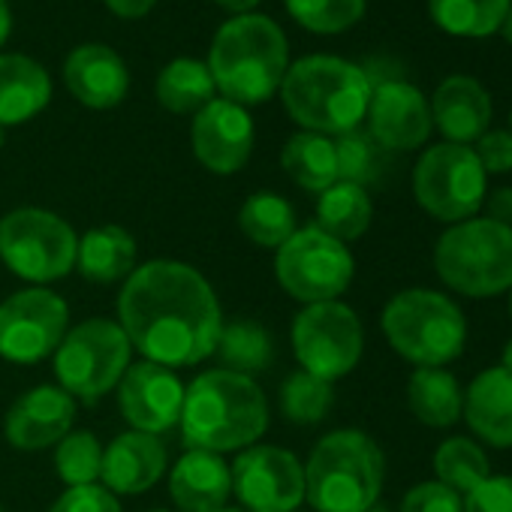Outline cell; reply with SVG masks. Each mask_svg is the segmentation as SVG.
Instances as JSON below:
<instances>
[{"label":"cell","instance_id":"cell-1","mask_svg":"<svg viewBox=\"0 0 512 512\" xmlns=\"http://www.w3.org/2000/svg\"><path fill=\"white\" fill-rule=\"evenodd\" d=\"M118 326L130 347L163 368H187L217 353L223 332L211 284L184 263L151 260L124 281Z\"/></svg>","mask_w":512,"mask_h":512},{"label":"cell","instance_id":"cell-2","mask_svg":"<svg viewBox=\"0 0 512 512\" xmlns=\"http://www.w3.org/2000/svg\"><path fill=\"white\" fill-rule=\"evenodd\" d=\"M181 434L190 449L232 452L256 443L269 428V404L253 377L214 368L184 389Z\"/></svg>","mask_w":512,"mask_h":512},{"label":"cell","instance_id":"cell-3","mask_svg":"<svg viewBox=\"0 0 512 512\" xmlns=\"http://www.w3.org/2000/svg\"><path fill=\"white\" fill-rule=\"evenodd\" d=\"M208 70L223 100L238 106H260L290 70V46L278 22L244 13L220 25L208 52Z\"/></svg>","mask_w":512,"mask_h":512},{"label":"cell","instance_id":"cell-4","mask_svg":"<svg viewBox=\"0 0 512 512\" xmlns=\"http://www.w3.org/2000/svg\"><path fill=\"white\" fill-rule=\"evenodd\" d=\"M374 82L371 76L335 55H308L290 64L281 82L287 115L308 133L341 136L368 115Z\"/></svg>","mask_w":512,"mask_h":512},{"label":"cell","instance_id":"cell-5","mask_svg":"<svg viewBox=\"0 0 512 512\" xmlns=\"http://www.w3.org/2000/svg\"><path fill=\"white\" fill-rule=\"evenodd\" d=\"M383 452L356 428L326 434L305 467V497L317 512H365L380 500Z\"/></svg>","mask_w":512,"mask_h":512},{"label":"cell","instance_id":"cell-6","mask_svg":"<svg viewBox=\"0 0 512 512\" xmlns=\"http://www.w3.org/2000/svg\"><path fill=\"white\" fill-rule=\"evenodd\" d=\"M440 281L470 299H491L512 290V226L488 217L452 223L434 247Z\"/></svg>","mask_w":512,"mask_h":512},{"label":"cell","instance_id":"cell-7","mask_svg":"<svg viewBox=\"0 0 512 512\" xmlns=\"http://www.w3.org/2000/svg\"><path fill=\"white\" fill-rule=\"evenodd\" d=\"M383 335L395 353L419 368H440L461 356L467 323L461 308L434 290H404L383 308Z\"/></svg>","mask_w":512,"mask_h":512},{"label":"cell","instance_id":"cell-8","mask_svg":"<svg viewBox=\"0 0 512 512\" xmlns=\"http://www.w3.org/2000/svg\"><path fill=\"white\" fill-rule=\"evenodd\" d=\"M79 238L46 208H16L0 220V260L31 284L61 281L76 269Z\"/></svg>","mask_w":512,"mask_h":512},{"label":"cell","instance_id":"cell-9","mask_svg":"<svg viewBox=\"0 0 512 512\" xmlns=\"http://www.w3.org/2000/svg\"><path fill=\"white\" fill-rule=\"evenodd\" d=\"M130 341L112 320H85L70 329L55 350V374L67 395L97 401L118 389L130 368Z\"/></svg>","mask_w":512,"mask_h":512},{"label":"cell","instance_id":"cell-10","mask_svg":"<svg viewBox=\"0 0 512 512\" xmlns=\"http://www.w3.org/2000/svg\"><path fill=\"white\" fill-rule=\"evenodd\" d=\"M485 169L470 145L440 142L413 169L416 202L443 223L470 220L485 202Z\"/></svg>","mask_w":512,"mask_h":512},{"label":"cell","instance_id":"cell-11","mask_svg":"<svg viewBox=\"0 0 512 512\" xmlns=\"http://www.w3.org/2000/svg\"><path fill=\"white\" fill-rule=\"evenodd\" d=\"M275 272L281 287L293 299L305 305H317V302H335L350 287L356 263L344 241L326 235L317 226H305L296 229L278 247Z\"/></svg>","mask_w":512,"mask_h":512},{"label":"cell","instance_id":"cell-12","mask_svg":"<svg viewBox=\"0 0 512 512\" xmlns=\"http://www.w3.org/2000/svg\"><path fill=\"white\" fill-rule=\"evenodd\" d=\"M362 347V323L356 311L338 299L308 305L293 323V350L299 365L326 383L347 377L359 365Z\"/></svg>","mask_w":512,"mask_h":512},{"label":"cell","instance_id":"cell-13","mask_svg":"<svg viewBox=\"0 0 512 512\" xmlns=\"http://www.w3.org/2000/svg\"><path fill=\"white\" fill-rule=\"evenodd\" d=\"M70 323L67 302L43 287L13 293L0 302V356L16 365H34L49 359Z\"/></svg>","mask_w":512,"mask_h":512},{"label":"cell","instance_id":"cell-14","mask_svg":"<svg viewBox=\"0 0 512 512\" xmlns=\"http://www.w3.org/2000/svg\"><path fill=\"white\" fill-rule=\"evenodd\" d=\"M229 473L232 491L250 512H293L305 500V467L281 446L244 449Z\"/></svg>","mask_w":512,"mask_h":512},{"label":"cell","instance_id":"cell-15","mask_svg":"<svg viewBox=\"0 0 512 512\" xmlns=\"http://www.w3.org/2000/svg\"><path fill=\"white\" fill-rule=\"evenodd\" d=\"M118 407L124 419L145 434H163L181 419L184 383L172 368L157 362L130 365L118 383Z\"/></svg>","mask_w":512,"mask_h":512},{"label":"cell","instance_id":"cell-16","mask_svg":"<svg viewBox=\"0 0 512 512\" xmlns=\"http://www.w3.org/2000/svg\"><path fill=\"white\" fill-rule=\"evenodd\" d=\"M431 106L425 94L401 79L374 85L368 103V133L386 151H413L431 136Z\"/></svg>","mask_w":512,"mask_h":512},{"label":"cell","instance_id":"cell-17","mask_svg":"<svg viewBox=\"0 0 512 512\" xmlns=\"http://www.w3.org/2000/svg\"><path fill=\"white\" fill-rule=\"evenodd\" d=\"M190 145L196 160L217 175L238 172L253 151V118L244 106L211 100L193 115Z\"/></svg>","mask_w":512,"mask_h":512},{"label":"cell","instance_id":"cell-18","mask_svg":"<svg viewBox=\"0 0 512 512\" xmlns=\"http://www.w3.org/2000/svg\"><path fill=\"white\" fill-rule=\"evenodd\" d=\"M76 422V398L61 386H37L22 395L7 413V440L16 449L40 452L61 443Z\"/></svg>","mask_w":512,"mask_h":512},{"label":"cell","instance_id":"cell-19","mask_svg":"<svg viewBox=\"0 0 512 512\" xmlns=\"http://www.w3.org/2000/svg\"><path fill=\"white\" fill-rule=\"evenodd\" d=\"M64 82L82 106L115 109L130 91V70L115 49L88 43L67 55Z\"/></svg>","mask_w":512,"mask_h":512},{"label":"cell","instance_id":"cell-20","mask_svg":"<svg viewBox=\"0 0 512 512\" xmlns=\"http://www.w3.org/2000/svg\"><path fill=\"white\" fill-rule=\"evenodd\" d=\"M166 470V446L157 434L127 431L103 449V482L112 494H142Z\"/></svg>","mask_w":512,"mask_h":512},{"label":"cell","instance_id":"cell-21","mask_svg":"<svg viewBox=\"0 0 512 512\" xmlns=\"http://www.w3.org/2000/svg\"><path fill=\"white\" fill-rule=\"evenodd\" d=\"M431 121L446 142H476L491 124V97L470 76H449L437 85L431 100Z\"/></svg>","mask_w":512,"mask_h":512},{"label":"cell","instance_id":"cell-22","mask_svg":"<svg viewBox=\"0 0 512 512\" xmlns=\"http://www.w3.org/2000/svg\"><path fill=\"white\" fill-rule=\"evenodd\" d=\"M461 416L488 446H512V374L506 368L482 371L464 392Z\"/></svg>","mask_w":512,"mask_h":512},{"label":"cell","instance_id":"cell-23","mask_svg":"<svg viewBox=\"0 0 512 512\" xmlns=\"http://www.w3.org/2000/svg\"><path fill=\"white\" fill-rule=\"evenodd\" d=\"M169 494L181 512H220L232 494V473L220 455L190 449L172 470Z\"/></svg>","mask_w":512,"mask_h":512},{"label":"cell","instance_id":"cell-24","mask_svg":"<svg viewBox=\"0 0 512 512\" xmlns=\"http://www.w3.org/2000/svg\"><path fill=\"white\" fill-rule=\"evenodd\" d=\"M52 100V79L28 55H0V127L37 118Z\"/></svg>","mask_w":512,"mask_h":512},{"label":"cell","instance_id":"cell-25","mask_svg":"<svg viewBox=\"0 0 512 512\" xmlns=\"http://www.w3.org/2000/svg\"><path fill=\"white\" fill-rule=\"evenodd\" d=\"M76 266L94 284L127 281L136 269V238L115 223L94 226L79 238Z\"/></svg>","mask_w":512,"mask_h":512},{"label":"cell","instance_id":"cell-26","mask_svg":"<svg viewBox=\"0 0 512 512\" xmlns=\"http://www.w3.org/2000/svg\"><path fill=\"white\" fill-rule=\"evenodd\" d=\"M407 404L428 428H449L461 419L464 392L443 368H416L407 383Z\"/></svg>","mask_w":512,"mask_h":512},{"label":"cell","instance_id":"cell-27","mask_svg":"<svg viewBox=\"0 0 512 512\" xmlns=\"http://www.w3.org/2000/svg\"><path fill=\"white\" fill-rule=\"evenodd\" d=\"M284 172L305 190L323 193L338 181V157L335 142L323 133H296L281 151Z\"/></svg>","mask_w":512,"mask_h":512},{"label":"cell","instance_id":"cell-28","mask_svg":"<svg viewBox=\"0 0 512 512\" xmlns=\"http://www.w3.org/2000/svg\"><path fill=\"white\" fill-rule=\"evenodd\" d=\"M371 217H374V205L368 190L359 184L335 181L329 190L320 193L314 226L338 241H356L359 235L368 232Z\"/></svg>","mask_w":512,"mask_h":512},{"label":"cell","instance_id":"cell-29","mask_svg":"<svg viewBox=\"0 0 512 512\" xmlns=\"http://www.w3.org/2000/svg\"><path fill=\"white\" fill-rule=\"evenodd\" d=\"M214 91L208 64L196 58H175L157 76V100L175 115H196L214 100Z\"/></svg>","mask_w":512,"mask_h":512},{"label":"cell","instance_id":"cell-30","mask_svg":"<svg viewBox=\"0 0 512 512\" xmlns=\"http://www.w3.org/2000/svg\"><path fill=\"white\" fill-rule=\"evenodd\" d=\"M512 0H428L434 25L452 37L482 40L500 31Z\"/></svg>","mask_w":512,"mask_h":512},{"label":"cell","instance_id":"cell-31","mask_svg":"<svg viewBox=\"0 0 512 512\" xmlns=\"http://www.w3.org/2000/svg\"><path fill=\"white\" fill-rule=\"evenodd\" d=\"M238 226L253 244L278 250L296 232V211L284 196L260 190L244 199L238 211Z\"/></svg>","mask_w":512,"mask_h":512},{"label":"cell","instance_id":"cell-32","mask_svg":"<svg viewBox=\"0 0 512 512\" xmlns=\"http://www.w3.org/2000/svg\"><path fill=\"white\" fill-rule=\"evenodd\" d=\"M437 482L449 485L458 494H470L491 476L488 455L467 437H449L434 452Z\"/></svg>","mask_w":512,"mask_h":512},{"label":"cell","instance_id":"cell-33","mask_svg":"<svg viewBox=\"0 0 512 512\" xmlns=\"http://www.w3.org/2000/svg\"><path fill=\"white\" fill-rule=\"evenodd\" d=\"M217 353L223 356L229 371L250 377L253 371H263L272 362V335L256 323H232L223 326Z\"/></svg>","mask_w":512,"mask_h":512},{"label":"cell","instance_id":"cell-34","mask_svg":"<svg viewBox=\"0 0 512 512\" xmlns=\"http://www.w3.org/2000/svg\"><path fill=\"white\" fill-rule=\"evenodd\" d=\"M332 401H335V392H332V383L308 374V371H299L293 377L284 380L281 386V410L290 422L296 425H317L326 419V413L332 410Z\"/></svg>","mask_w":512,"mask_h":512},{"label":"cell","instance_id":"cell-35","mask_svg":"<svg viewBox=\"0 0 512 512\" xmlns=\"http://www.w3.org/2000/svg\"><path fill=\"white\" fill-rule=\"evenodd\" d=\"M287 13L314 34H344L362 22L368 0H284Z\"/></svg>","mask_w":512,"mask_h":512},{"label":"cell","instance_id":"cell-36","mask_svg":"<svg viewBox=\"0 0 512 512\" xmlns=\"http://www.w3.org/2000/svg\"><path fill=\"white\" fill-rule=\"evenodd\" d=\"M58 476L76 488V485H97L103 473V446L91 431H70L55 452Z\"/></svg>","mask_w":512,"mask_h":512},{"label":"cell","instance_id":"cell-37","mask_svg":"<svg viewBox=\"0 0 512 512\" xmlns=\"http://www.w3.org/2000/svg\"><path fill=\"white\" fill-rule=\"evenodd\" d=\"M335 157H338V181L359 184V187L377 181L383 166L380 145L371 139V133H359V130L341 133L335 139Z\"/></svg>","mask_w":512,"mask_h":512},{"label":"cell","instance_id":"cell-38","mask_svg":"<svg viewBox=\"0 0 512 512\" xmlns=\"http://www.w3.org/2000/svg\"><path fill=\"white\" fill-rule=\"evenodd\" d=\"M398 512H464V500L443 482H419L404 494Z\"/></svg>","mask_w":512,"mask_h":512},{"label":"cell","instance_id":"cell-39","mask_svg":"<svg viewBox=\"0 0 512 512\" xmlns=\"http://www.w3.org/2000/svg\"><path fill=\"white\" fill-rule=\"evenodd\" d=\"M49 512H121V506L103 485H76L67 488Z\"/></svg>","mask_w":512,"mask_h":512},{"label":"cell","instance_id":"cell-40","mask_svg":"<svg viewBox=\"0 0 512 512\" xmlns=\"http://www.w3.org/2000/svg\"><path fill=\"white\" fill-rule=\"evenodd\" d=\"M464 512H512V476H488L464 497Z\"/></svg>","mask_w":512,"mask_h":512},{"label":"cell","instance_id":"cell-41","mask_svg":"<svg viewBox=\"0 0 512 512\" xmlns=\"http://www.w3.org/2000/svg\"><path fill=\"white\" fill-rule=\"evenodd\" d=\"M476 157L488 172L494 175H506L512 172V133L509 130H485L479 139H476Z\"/></svg>","mask_w":512,"mask_h":512},{"label":"cell","instance_id":"cell-42","mask_svg":"<svg viewBox=\"0 0 512 512\" xmlns=\"http://www.w3.org/2000/svg\"><path fill=\"white\" fill-rule=\"evenodd\" d=\"M485 211H488V220L512 226V187H497L485 193Z\"/></svg>","mask_w":512,"mask_h":512},{"label":"cell","instance_id":"cell-43","mask_svg":"<svg viewBox=\"0 0 512 512\" xmlns=\"http://www.w3.org/2000/svg\"><path fill=\"white\" fill-rule=\"evenodd\" d=\"M154 4H157V0H106V7H109L118 19H127V22L148 16V13L154 10Z\"/></svg>","mask_w":512,"mask_h":512},{"label":"cell","instance_id":"cell-44","mask_svg":"<svg viewBox=\"0 0 512 512\" xmlns=\"http://www.w3.org/2000/svg\"><path fill=\"white\" fill-rule=\"evenodd\" d=\"M13 31V10H10V0H0V46L10 40Z\"/></svg>","mask_w":512,"mask_h":512},{"label":"cell","instance_id":"cell-45","mask_svg":"<svg viewBox=\"0 0 512 512\" xmlns=\"http://www.w3.org/2000/svg\"><path fill=\"white\" fill-rule=\"evenodd\" d=\"M217 7H223V10H229V13H238V16H244V13H250L260 0H214Z\"/></svg>","mask_w":512,"mask_h":512},{"label":"cell","instance_id":"cell-46","mask_svg":"<svg viewBox=\"0 0 512 512\" xmlns=\"http://www.w3.org/2000/svg\"><path fill=\"white\" fill-rule=\"evenodd\" d=\"M500 34H503V40L512 46V10L506 13V19H503V25H500Z\"/></svg>","mask_w":512,"mask_h":512},{"label":"cell","instance_id":"cell-47","mask_svg":"<svg viewBox=\"0 0 512 512\" xmlns=\"http://www.w3.org/2000/svg\"><path fill=\"white\" fill-rule=\"evenodd\" d=\"M500 368H506L509 374H512V338L506 341V347H503V365Z\"/></svg>","mask_w":512,"mask_h":512},{"label":"cell","instance_id":"cell-48","mask_svg":"<svg viewBox=\"0 0 512 512\" xmlns=\"http://www.w3.org/2000/svg\"><path fill=\"white\" fill-rule=\"evenodd\" d=\"M365 512H395V509H392V506H386V503H380V500H377V503H374V506H371V509H365Z\"/></svg>","mask_w":512,"mask_h":512},{"label":"cell","instance_id":"cell-49","mask_svg":"<svg viewBox=\"0 0 512 512\" xmlns=\"http://www.w3.org/2000/svg\"><path fill=\"white\" fill-rule=\"evenodd\" d=\"M4 142H7V127H0V148H4Z\"/></svg>","mask_w":512,"mask_h":512},{"label":"cell","instance_id":"cell-50","mask_svg":"<svg viewBox=\"0 0 512 512\" xmlns=\"http://www.w3.org/2000/svg\"><path fill=\"white\" fill-rule=\"evenodd\" d=\"M220 512H244V509H220Z\"/></svg>","mask_w":512,"mask_h":512},{"label":"cell","instance_id":"cell-51","mask_svg":"<svg viewBox=\"0 0 512 512\" xmlns=\"http://www.w3.org/2000/svg\"><path fill=\"white\" fill-rule=\"evenodd\" d=\"M509 314H512V296H509Z\"/></svg>","mask_w":512,"mask_h":512},{"label":"cell","instance_id":"cell-52","mask_svg":"<svg viewBox=\"0 0 512 512\" xmlns=\"http://www.w3.org/2000/svg\"><path fill=\"white\" fill-rule=\"evenodd\" d=\"M509 127H512V115H509ZM509 133H512V130H509Z\"/></svg>","mask_w":512,"mask_h":512},{"label":"cell","instance_id":"cell-53","mask_svg":"<svg viewBox=\"0 0 512 512\" xmlns=\"http://www.w3.org/2000/svg\"><path fill=\"white\" fill-rule=\"evenodd\" d=\"M157 512H166V509H157Z\"/></svg>","mask_w":512,"mask_h":512},{"label":"cell","instance_id":"cell-54","mask_svg":"<svg viewBox=\"0 0 512 512\" xmlns=\"http://www.w3.org/2000/svg\"><path fill=\"white\" fill-rule=\"evenodd\" d=\"M0 512H4V506H0Z\"/></svg>","mask_w":512,"mask_h":512}]
</instances>
